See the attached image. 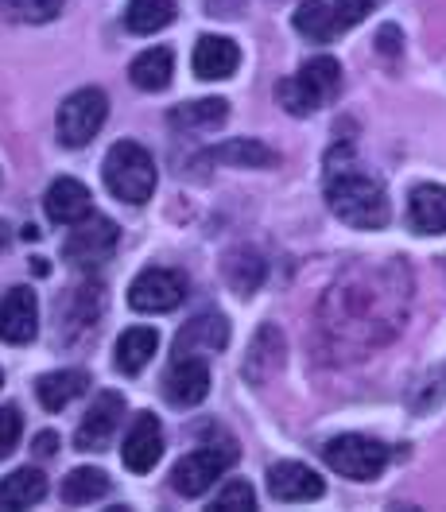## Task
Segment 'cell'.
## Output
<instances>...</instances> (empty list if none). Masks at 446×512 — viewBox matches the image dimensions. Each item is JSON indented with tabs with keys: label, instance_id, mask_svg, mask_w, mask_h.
I'll return each instance as SVG.
<instances>
[{
	"label": "cell",
	"instance_id": "obj_1",
	"mask_svg": "<svg viewBox=\"0 0 446 512\" xmlns=\"http://www.w3.org/2000/svg\"><path fill=\"white\" fill-rule=\"evenodd\" d=\"M412 307V272L404 260H357L326 288L319 334L338 357H365L392 342Z\"/></svg>",
	"mask_w": 446,
	"mask_h": 512
},
{
	"label": "cell",
	"instance_id": "obj_2",
	"mask_svg": "<svg viewBox=\"0 0 446 512\" xmlns=\"http://www.w3.org/2000/svg\"><path fill=\"white\" fill-rule=\"evenodd\" d=\"M322 191H326V206L334 210V218L353 225V229H384L388 218H392L384 183L361 167L350 140H338L326 152V160H322Z\"/></svg>",
	"mask_w": 446,
	"mask_h": 512
},
{
	"label": "cell",
	"instance_id": "obj_3",
	"mask_svg": "<svg viewBox=\"0 0 446 512\" xmlns=\"http://www.w3.org/2000/svg\"><path fill=\"white\" fill-rule=\"evenodd\" d=\"M101 179H105V187H109L113 198H121L128 206H140L156 191V160L136 140H117L109 148V156H105Z\"/></svg>",
	"mask_w": 446,
	"mask_h": 512
},
{
	"label": "cell",
	"instance_id": "obj_4",
	"mask_svg": "<svg viewBox=\"0 0 446 512\" xmlns=\"http://www.w3.org/2000/svg\"><path fill=\"white\" fill-rule=\"evenodd\" d=\"M342 90V66L330 55H315L311 63H303V70L295 78L280 82V105L291 117H311L319 113L326 101H334Z\"/></svg>",
	"mask_w": 446,
	"mask_h": 512
},
{
	"label": "cell",
	"instance_id": "obj_5",
	"mask_svg": "<svg viewBox=\"0 0 446 512\" xmlns=\"http://www.w3.org/2000/svg\"><path fill=\"white\" fill-rule=\"evenodd\" d=\"M322 462L350 481H373L381 478L384 466L392 462V450L369 435H338L322 447Z\"/></svg>",
	"mask_w": 446,
	"mask_h": 512
},
{
	"label": "cell",
	"instance_id": "obj_6",
	"mask_svg": "<svg viewBox=\"0 0 446 512\" xmlns=\"http://www.w3.org/2000/svg\"><path fill=\"white\" fill-rule=\"evenodd\" d=\"M109 117V101L97 86H86V90H74L59 105V140L66 148H86L94 140L101 125Z\"/></svg>",
	"mask_w": 446,
	"mask_h": 512
},
{
	"label": "cell",
	"instance_id": "obj_7",
	"mask_svg": "<svg viewBox=\"0 0 446 512\" xmlns=\"http://www.w3.org/2000/svg\"><path fill=\"white\" fill-rule=\"evenodd\" d=\"M187 299V276L175 268H144L128 284V307L140 315H167Z\"/></svg>",
	"mask_w": 446,
	"mask_h": 512
},
{
	"label": "cell",
	"instance_id": "obj_8",
	"mask_svg": "<svg viewBox=\"0 0 446 512\" xmlns=\"http://www.w3.org/2000/svg\"><path fill=\"white\" fill-rule=\"evenodd\" d=\"M233 462H237V447H229V443L191 450L187 458L175 462V470H171V489H175L179 497H202Z\"/></svg>",
	"mask_w": 446,
	"mask_h": 512
},
{
	"label": "cell",
	"instance_id": "obj_9",
	"mask_svg": "<svg viewBox=\"0 0 446 512\" xmlns=\"http://www.w3.org/2000/svg\"><path fill=\"white\" fill-rule=\"evenodd\" d=\"M117 241H121V233L105 214H86L82 222H74V233L66 237L63 256L78 268H97L113 256Z\"/></svg>",
	"mask_w": 446,
	"mask_h": 512
},
{
	"label": "cell",
	"instance_id": "obj_10",
	"mask_svg": "<svg viewBox=\"0 0 446 512\" xmlns=\"http://www.w3.org/2000/svg\"><path fill=\"white\" fill-rule=\"evenodd\" d=\"M206 396H210V365H206V357L175 353L167 373H163V400L171 408H194Z\"/></svg>",
	"mask_w": 446,
	"mask_h": 512
},
{
	"label": "cell",
	"instance_id": "obj_11",
	"mask_svg": "<svg viewBox=\"0 0 446 512\" xmlns=\"http://www.w3.org/2000/svg\"><path fill=\"white\" fill-rule=\"evenodd\" d=\"M121 419H125V396L121 392H101L90 404L86 419L78 423V450H94V454L105 450L113 443Z\"/></svg>",
	"mask_w": 446,
	"mask_h": 512
},
{
	"label": "cell",
	"instance_id": "obj_12",
	"mask_svg": "<svg viewBox=\"0 0 446 512\" xmlns=\"http://www.w3.org/2000/svg\"><path fill=\"white\" fill-rule=\"evenodd\" d=\"M39 330V299L32 288H12L0 299V342L28 346Z\"/></svg>",
	"mask_w": 446,
	"mask_h": 512
},
{
	"label": "cell",
	"instance_id": "obj_13",
	"mask_svg": "<svg viewBox=\"0 0 446 512\" xmlns=\"http://www.w3.org/2000/svg\"><path fill=\"white\" fill-rule=\"evenodd\" d=\"M268 493H272V501L303 505V501H319L326 493V481L303 462H276L268 470Z\"/></svg>",
	"mask_w": 446,
	"mask_h": 512
},
{
	"label": "cell",
	"instance_id": "obj_14",
	"mask_svg": "<svg viewBox=\"0 0 446 512\" xmlns=\"http://www.w3.org/2000/svg\"><path fill=\"white\" fill-rule=\"evenodd\" d=\"M163 458V427L156 416L140 412L132 419L125 435V447H121V462H125L132 474H148L156 470V462Z\"/></svg>",
	"mask_w": 446,
	"mask_h": 512
},
{
	"label": "cell",
	"instance_id": "obj_15",
	"mask_svg": "<svg viewBox=\"0 0 446 512\" xmlns=\"http://www.w3.org/2000/svg\"><path fill=\"white\" fill-rule=\"evenodd\" d=\"M191 66L194 78H202V82H225L241 66V47L233 39H225V35H202L194 43Z\"/></svg>",
	"mask_w": 446,
	"mask_h": 512
},
{
	"label": "cell",
	"instance_id": "obj_16",
	"mask_svg": "<svg viewBox=\"0 0 446 512\" xmlns=\"http://www.w3.org/2000/svg\"><path fill=\"white\" fill-rule=\"evenodd\" d=\"M280 365H284V334H280L272 322H264V326L256 330L245 361H241V373H245L249 384H264V381H272V373H276Z\"/></svg>",
	"mask_w": 446,
	"mask_h": 512
},
{
	"label": "cell",
	"instance_id": "obj_17",
	"mask_svg": "<svg viewBox=\"0 0 446 512\" xmlns=\"http://www.w3.org/2000/svg\"><path fill=\"white\" fill-rule=\"evenodd\" d=\"M47 218L55 225H74L82 222L86 214H94V202H90V191L78 183V179H55L47 187V202H43Z\"/></svg>",
	"mask_w": 446,
	"mask_h": 512
},
{
	"label": "cell",
	"instance_id": "obj_18",
	"mask_svg": "<svg viewBox=\"0 0 446 512\" xmlns=\"http://www.w3.org/2000/svg\"><path fill=\"white\" fill-rule=\"evenodd\" d=\"M225 342H229V322H225V315H198V319H191L179 330L175 353L206 357V353H222Z\"/></svg>",
	"mask_w": 446,
	"mask_h": 512
},
{
	"label": "cell",
	"instance_id": "obj_19",
	"mask_svg": "<svg viewBox=\"0 0 446 512\" xmlns=\"http://www.w3.org/2000/svg\"><path fill=\"white\" fill-rule=\"evenodd\" d=\"M408 222L423 237H439L446 233V187L439 183H423L408 198Z\"/></svg>",
	"mask_w": 446,
	"mask_h": 512
},
{
	"label": "cell",
	"instance_id": "obj_20",
	"mask_svg": "<svg viewBox=\"0 0 446 512\" xmlns=\"http://www.w3.org/2000/svg\"><path fill=\"white\" fill-rule=\"evenodd\" d=\"M160 350V334L152 326H132L117 338V353H113V365L125 373V377H136L148 369V361Z\"/></svg>",
	"mask_w": 446,
	"mask_h": 512
},
{
	"label": "cell",
	"instance_id": "obj_21",
	"mask_svg": "<svg viewBox=\"0 0 446 512\" xmlns=\"http://www.w3.org/2000/svg\"><path fill=\"white\" fill-rule=\"evenodd\" d=\"M171 74H175V59H171L167 47H148V51H140L132 59V66H128V82L136 90H144V94L167 90L171 86Z\"/></svg>",
	"mask_w": 446,
	"mask_h": 512
},
{
	"label": "cell",
	"instance_id": "obj_22",
	"mask_svg": "<svg viewBox=\"0 0 446 512\" xmlns=\"http://www.w3.org/2000/svg\"><path fill=\"white\" fill-rule=\"evenodd\" d=\"M229 117V101L225 97H202V101H187L179 109L167 113V125L179 132H210V128L225 125Z\"/></svg>",
	"mask_w": 446,
	"mask_h": 512
},
{
	"label": "cell",
	"instance_id": "obj_23",
	"mask_svg": "<svg viewBox=\"0 0 446 512\" xmlns=\"http://www.w3.org/2000/svg\"><path fill=\"white\" fill-rule=\"evenodd\" d=\"M86 384H90V377L82 369H59V373H43L35 381V396H39V404L47 412H63L74 396L86 392Z\"/></svg>",
	"mask_w": 446,
	"mask_h": 512
},
{
	"label": "cell",
	"instance_id": "obj_24",
	"mask_svg": "<svg viewBox=\"0 0 446 512\" xmlns=\"http://www.w3.org/2000/svg\"><path fill=\"white\" fill-rule=\"evenodd\" d=\"M291 28L311 39V43H330L338 39V24H334V4L330 0H303L291 16Z\"/></svg>",
	"mask_w": 446,
	"mask_h": 512
},
{
	"label": "cell",
	"instance_id": "obj_25",
	"mask_svg": "<svg viewBox=\"0 0 446 512\" xmlns=\"http://www.w3.org/2000/svg\"><path fill=\"white\" fill-rule=\"evenodd\" d=\"M47 497V478L39 470H12L0 481V509H32Z\"/></svg>",
	"mask_w": 446,
	"mask_h": 512
},
{
	"label": "cell",
	"instance_id": "obj_26",
	"mask_svg": "<svg viewBox=\"0 0 446 512\" xmlns=\"http://www.w3.org/2000/svg\"><path fill=\"white\" fill-rule=\"evenodd\" d=\"M264 260H260V253H253V249H233V253H225L222 260V276L225 284L237 291V295H253L260 284H264Z\"/></svg>",
	"mask_w": 446,
	"mask_h": 512
},
{
	"label": "cell",
	"instance_id": "obj_27",
	"mask_svg": "<svg viewBox=\"0 0 446 512\" xmlns=\"http://www.w3.org/2000/svg\"><path fill=\"white\" fill-rule=\"evenodd\" d=\"M276 160L280 156L260 140H225L202 156V163H233V167H272Z\"/></svg>",
	"mask_w": 446,
	"mask_h": 512
},
{
	"label": "cell",
	"instance_id": "obj_28",
	"mask_svg": "<svg viewBox=\"0 0 446 512\" xmlns=\"http://www.w3.org/2000/svg\"><path fill=\"white\" fill-rule=\"evenodd\" d=\"M175 20V0H128L125 28L132 35H156Z\"/></svg>",
	"mask_w": 446,
	"mask_h": 512
},
{
	"label": "cell",
	"instance_id": "obj_29",
	"mask_svg": "<svg viewBox=\"0 0 446 512\" xmlns=\"http://www.w3.org/2000/svg\"><path fill=\"white\" fill-rule=\"evenodd\" d=\"M109 493V478L86 466V470H70L63 478V501L66 505H90V501H101Z\"/></svg>",
	"mask_w": 446,
	"mask_h": 512
},
{
	"label": "cell",
	"instance_id": "obj_30",
	"mask_svg": "<svg viewBox=\"0 0 446 512\" xmlns=\"http://www.w3.org/2000/svg\"><path fill=\"white\" fill-rule=\"evenodd\" d=\"M66 0H0V12L16 24H47L63 12Z\"/></svg>",
	"mask_w": 446,
	"mask_h": 512
},
{
	"label": "cell",
	"instance_id": "obj_31",
	"mask_svg": "<svg viewBox=\"0 0 446 512\" xmlns=\"http://www.w3.org/2000/svg\"><path fill=\"white\" fill-rule=\"evenodd\" d=\"M256 509V493L249 481H229L222 493L214 497V512H249Z\"/></svg>",
	"mask_w": 446,
	"mask_h": 512
},
{
	"label": "cell",
	"instance_id": "obj_32",
	"mask_svg": "<svg viewBox=\"0 0 446 512\" xmlns=\"http://www.w3.org/2000/svg\"><path fill=\"white\" fill-rule=\"evenodd\" d=\"M334 4V24H338V35L357 28L369 12H377L384 0H330Z\"/></svg>",
	"mask_w": 446,
	"mask_h": 512
},
{
	"label": "cell",
	"instance_id": "obj_33",
	"mask_svg": "<svg viewBox=\"0 0 446 512\" xmlns=\"http://www.w3.org/2000/svg\"><path fill=\"white\" fill-rule=\"evenodd\" d=\"M20 431H24V416L16 408H0V458H8L16 450Z\"/></svg>",
	"mask_w": 446,
	"mask_h": 512
},
{
	"label": "cell",
	"instance_id": "obj_34",
	"mask_svg": "<svg viewBox=\"0 0 446 512\" xmlns=\"http://www.w3.org/2000/svg\"><path fill=\"white\" fill-rule=\"evenodd\" d=\"M35 454H39V458H51V454H59V435H55V431H43V435H35Z\"/></svg>",
	"mask_w": 446,
	"mask_h": 512
},
{
	"label": "cell",
	"instance_id": "obj_35",
	"mask_svg": "<svg viewBox=\"0 0 446 512\" xmlns=\"http://www.w3.org/2000/svg\"><path fill=\"white\" fill-rule=\"evenodd\" d=\"M377 43H381L384 55H396V51H400V32H396V28H381Z\"/></svg>",
	"mask_w": 446,
	"mask_h": 512
},
{
	"label": "cell",
	"instance_id": "obj_36",
	"mask_svg": "<svg viewBox=\"0 0 446 512\" xmlns=\"http://www.w3.org/2000/svg\"><path fill=\"white\" fill-rule=\"evenodd\" d=\"M8 241H12V229H8V225L0 222V253H4V249H8Z\"/></svg>",
	"mask_w": 446,
	"mask_h": 512
},
{
	"label": "cell",
	"instance_id": "obj_37",
	"mask_svg": "<svg viewBox=\"0 0 446 512\" xmlns=\"http://www.w3.org/2000/svg\"><path fill=\"white\" fill-rule=\"evenodd\" d=\"M0 384H4V373H0Z\"/></svg>",
	"mask_w": 446,
	"mask_h": 512
}]
</instances>
